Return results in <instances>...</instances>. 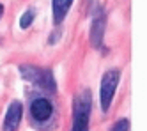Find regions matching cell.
Here are the masks:
<instances>
[{"mask_svg":"<svg viewBox=\"0 0 147 131\" xmlns=\"http://www.w3.org/2000/svg\"><path fill=\"white\" fill-rule=\"evenodd\" d=\"M92 110V94L89 89H83L73 101V126L71 131H89Z\"/></svg>","mask_w":147,"mask_h":131,"instance_id":"obj_1","label":"cell"},{"mask_svg":"<svg viewBox=\"0 0 147 131\" xmlns=\"http://www.w3.org/2000/svg\"><path fill=\"white\" fill-rule=\"evenodd\" d=\"M20 74L22 78L30 82L32 85L39 87L46 92H55L57 90V83H55V76L48 68H37V66H20Z\"/></svg>","mask_w":147,"mask_h":131,"instance_id":"obj_2","label":"cell"},{"mask_svg":"<svg viewBox=\"0 0 147 131\" xmlns=\"http://www.w3.org/2000/svg\"><path fill=\"white\" fill-rule=\"evenodd\" d=\"M121 80V71L119 69H107L101 76V83H99V105H101V112L107 113L112 106L115 90Z\"/></svg>","mask_w":147,"mask_h":131,"instance_id":"obj_3","label":"cell"},{"mask_svg":"<svg viewBox=\"0 0 147 131\" xmlns=\"http://www.w3.org/2000/svg\"><path fill=\"white\" fill-rule=\"evenodd\" d=\"M105 27H107V14L103 13V9H99L98 13L94 14L92 21H90V32H89L90 45L96 48V50H101V46H103Z\"/></svg>","mask_w":147,"mask_h":131,"instance_id":"obj_4","label":"cell"},{"mask_svg":"<svg viewBox=\"0 0 147 131\" xmlns=\"http://www.w3.org/2000/svg\"><path fill=\"white\" fill-rule=\"evenodd\" d=\"M53 113V105L48 97H36L30 105V115L36 122H46Z\"/></svg>","mask_w":147,"mask_h":131,"instance_id":"obj_5","label":"cell"},{"mask_svg":"<svg viewBox=\"0 0 147 131\" xmlns=\"http://www.w3.org/2000/svg\"><path fill=\"white\" fill-rule=\"evenodd\" d=\"M22 115H23V105L20 101H13L5 112L2 131H18L20 122H22Z\"/></svg>","mask_w":147,"mask_h":131,"instance_id":"obj_6","label":"cell"},{"mask_svg":"<svg viewBox=\"0 0 147 131\" xmlns=\"http://www.w3.org/2000/svg\"><path fill=\"white\" fill-rule=\"evenodd\" d=\"M75 0H51V13H53V23L59 27L66 20L69 9Z\"/></svg>","mask_w":147,"mask_h":131,"instance_id":"obj_7","label":"cell"},{"mask_svg":"<svg viewBox=\"0 0 147 131\" xmlns=\"http://www.w3.org/2000/svg\"><path fill=\"white\" fill-rule=\"evenodd\" d=\"M34 20H36V9L30 7V9H27L25 13L22 14V18H20V27H22V28H28L30 25L34 23Z\"/></svg>","mask_w":147,"mask_h":131,"instance_id":"obj_8","label":"cell"},{"mask_svg":"<svg viewBox=\"0 0 147 131\" xmlns=\"http://www.w3.org/2000/svg\"><path fill=\"white\" fill-rule=\"evenodd\" d=\"M110 131H129V121L128 119H119V121L112 126Z\"/></svg>","mask_w":147,"mask_h":131,"instance_id":"obj_9","label":"cell"},{"mask_svg":"<svg viewBox=\"0 0 147 131\" xmlns=\"http://www.w3.org/2000/svg\"><path fill=\"white\" fill-rule=\"evenodd\" d=\"M57 36H60V30L59 28H55V32L50 36V45H55V43H57Z\"/></svg>","mask_w":147,"mask_h":131,"instance_id":"obj_10","label":"cell"},{"mask_svg":"<svg viewBox=\"0 0 147 131\" xmlns=\"http://www.w3.org/2000/svg\"><path fill=\"white\" fill-rule=\"evenodd\" d=\"M2 14H4V5L0 4V18H2Z\"/></svg>","mask_w":147,"mask_h":131,"instance_id":"obj_11","label":"cell"}]
</instances>
